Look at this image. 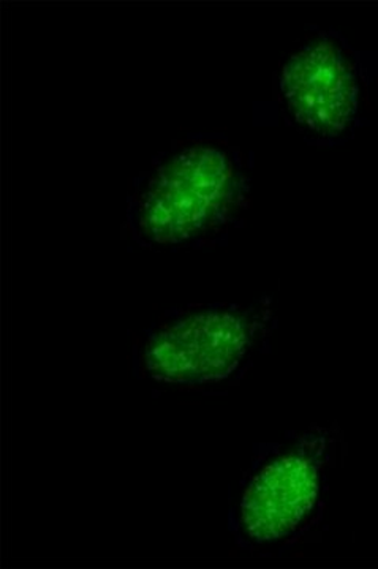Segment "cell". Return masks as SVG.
<instances>
[{
  "instance_id": "cell-1",
  "label": "cell",
  "mask_w": 378,
  "mask_h": 569,
  "mask_svg": "<svg viewBox=\"0 0 378 569\" xmlns=\"http://www.w3.org/2000/svg\"><path fill=\"white\" fill-rule=\"evenodd\" d=\"M231 171L226 156L193 148L175 157L152 179L141 224L156 241L179 242L208 227L230 194Z\"/></svg>"
},
{
  "instance_id": "cell-2",
  "label": "cell",
  "mask_w": 378,
  "mask_h": 569,
  "mask_svg": "<svg viewBox=\"0 0 378 569\" xmlns=\"http://www.w3.org/2000/svg\"><path fill=\"white\" fill-rule=\"evenodd\" d=\"M252 343L245 318L205 312L179 321L148 347L146 365L153 376L175 381H217L239 366Z\"/></svg>"
},
{
  "instance_id": "cell-3",
  "label": "cell",
  "mask_w": 378,
  "mask_h": 569,
  "mask_svg": "<svg viewBox=\"0 0 378 569\" xmlns=\"http://www.w3.org/2000/svg\"><path fill=\"white\" fill-rule=\"evenodd\" d=\"M320 488L316 455L298 449L277 456L246 489L239 515L242 533L258 545L290 537L316 508Z\"/></svg>"
},
{
  "instance_id": "cell-4",
  "label": "cell",
  "mask_w": 378,
  "mask_h": 569,
  "mask_svg": "<svg viewBox=\"0 0 378 569\" xmlns=\"http://www.w3.org/2000/svg\"><path fill=\"white\" fill-rule=\"evenodd\" d=\"M280 88L298 121L321 134L342 132L357 110L354 71L328 41L297 52L284 67Z\"/></svg>"
}]
</instances>
